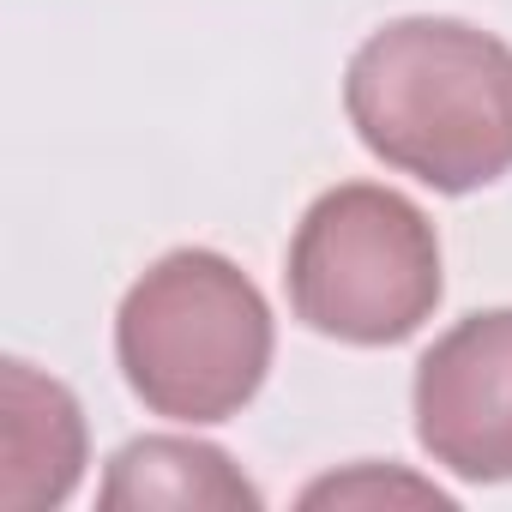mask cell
<instances>
[{"label":"cell","mask_w":512,"mask_h":512,"mask_svg":"<svg viewBox=\"0 0 512 512\" xmlns=\"http://www.w3.org/2000/svg\"><path fill=\"white\" fill-rule=\"evenodd\" d=\"M356 139L434 193L512 175V43L464 19H392L344 67Z\"/></svg>","instance_id":"obj_1"},{"label":"cell","mask_w":512,"mask_h":512,"mask_svg":"<svg viewBox=\"0 0 512 512\" xmlns=\"http://www.w3.org/2000/svg\"><path fill=\"white\" fill-rule=\"evenodd\" d=\"M278 326L235 260L175 247L133 278L115 314V362L151 416L205 428L229 422L272 374Z\"/></svg>","instance_id":"obj_2"},{"label":"cell","mask_w":512,"mask_h":512,"mask_svg":"<svg viewBox=\"0 0 512 512\" xmlns=\"http://www.w3.org/2000/svg\"><path fill=\"white\" fill-rule=\"evenodd\" d=\"M284 284L308 332L386 350L416 338L440 308V235L404 193L380 181H344L302 211Z\"/></svg>","instance_id":"obj_3"},{"label":"cell","mask_w":512,"mask_h":512,"mask_svg":"<svg viewBox=\"0 0 512 512\" xmlns=\"http://www.w3.org/2000/svg\"><path fill=\"white\" fill-rule=\"evenodd\" d=\"M422 452L458 482H512V308L464 314L416 362Z\"/></svg>","instance_id":"obj_4"},{"label":"cell","mask_w":512,"mask_h":512,"mask_svg":"<svg viewBox=\"0 0 512 512\" xmlns=\"http://www.w3.org/2000/svg\"><path fill=\"white\" fill-rule=\"evenodd\" d=\"M85 476V410L79 398L31 368L0 362V506L43 512L61 506Z\"/></svg>","instance_id":"obj_5"},{"label":"cell","mask_w":512,"mask_h":512,"mask_svg":"<svg viewBox=\"0 0 512 512\" xmlns=\"http://www.w3.org/2000/svg\"><path fill=\"white\" fill-rule=\"evenodd\" d=\"M103 512H260L266 494L253 488L223 446L181 440V434H145L127 440L103 470Z\"/></svg>","instance_id":"obj_6"},{"label":"cell","mask_w":512,"mask_h":512,"mask_svg":"<svg viewBox=\"0 0 512 512\" xmlns=\"http://www.w3.org/2000/svg\"><path fill=\"white\" fill-rule=\"evenodd\" d=\"M380 500H416V506H452V494H440L434 482H416L404 470H380V464H356L344 476H320L302 488V506H380Z\"/></svg>","instance_id":"obj_7"}]
</instances>
